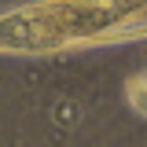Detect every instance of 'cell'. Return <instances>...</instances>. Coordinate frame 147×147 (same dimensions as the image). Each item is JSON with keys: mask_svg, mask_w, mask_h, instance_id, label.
<instances>
[{"mask_svg": "<svg viewBox=\"0 0 147 147\" xmlns=\"http://www.w3.org/2000/svg\"><path fill=\"white\" fill-rule=\"evenodd\" d=\"M147 0H48L0 18L4 52H52L136 18Z\"/></svg>", "mask_w": 147, "mask_h": 147, "instance_id": "cell-1", "label": "cell"}]
</instances>
